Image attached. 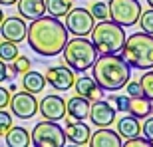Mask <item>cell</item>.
Segmentation results:
<instances>
[{
  "instance_id": "cell-1",
  "label": "cell",
  "mask_w": 153,
  "mask_h": 147,
  "mask_svg": "<svg viewBox=\"0 0 153 147\" xmlns=\"http://www.w3.org/2000/svg\"><path fill=\"white\" fill-rule=\"evenodd\" d=\"M28 46L42 58H54L62 54L64 46L68 42V30L60 22V18L54 16H38L26 30Z\"/></svg>"
},
{
  "instance_id": "cell-2",
  "label": "cell",
  "mask_w": 153,
  "mask_h": 147,
  "mask_svg": "<svg viewBox=\"0 0 153 147\" xmlns=\"http://www.w3.org/2000/svg\"><path fill=\"white\" fill-rule=\"evenodd\" d=\"M91 68H94L91 78L103 91L123 90V85L131 79L129 64L117 54H97Z\"/></svg>"
},
{
  "instance_id": "cell-3",
  "label": "cell",
  "mask_w": 153,
  "mask_h": 147,
  "mask_svg": "<svg viewBox=\"0 0 153 147\" xmlns=\"http://www.w3.org/2000/svg\"><path fill=\"white\" fill-rule=\"evenodd\" d=\"M123 60L129 68L135 70H151L153 68V36L147 32H135L125 36L123 42Z\"/></svg>"
},
{
  "instance_id": "cell-4",
  "label": "cell",
  "mask_w": 153,
  "mask_h": 147,
  "mask_svg": "<svg viewBox=\"0 0 153 147\" xmlns=\"http://www.w3.org/2000/svg\"><path fill=\"white\" fill-rule=\"evenodd\" d=\"M64 62L70 70H74L78 74H84L94 66L97 58V50L96 46L91 44V40H88L85 36H74V38L66 42L64 46Z\"/></svg>"
},
{
  "instance_id": "cell-5",
  "label": "cell",
  "mask_w": 153,
  "mask_h": 147,
  "mask_svg": "<svg viewBox=\"0 0 153 147\" xmlns=\"http://www.w3.org/2000/svg\"><path fill=\"white\" fill-rule=\"evenodd\" d=\"M91 44L96 46L97 54H119L125 42V30L123 26L111 22V20H102L100 24H94L91 28Z\"/></svg>"
},
{
  "instance_id": "cell-6",
  "label": "cell",
  "mask_w": 153,
  "mask_h": 147,
  "mask_svg": "<svg viewBox=\"0 0 153 147\" xmlns=\"http://www.w3.org/2000/svg\"><path fill=\"white\" fill-rule=\"evenodd\" d=\"M141 4L139 0H109L108 4V16L111 18V22L119 24V26H135L139 16H141Z\"/></svg>"
},
{
  "instance_id": "cell-7",
  "label": "cell",
  "mask_w": 153,
  "mask_h": 147,
  "mask_svg": "<svg viewBox=\"0 0 153 147\" xmlns=\"http://www.w3.org/2000/svg\"><path fill=\"white\" fill-rule=\"evenodd\" d=\"M30 139H32V145L36 147H64L66 145L64 129L56 121H50V119L36 123L32 133H30Z\"/></svg>"
},
{
  "instance_id": "cell-8",
  "label": "cell",
  "mask_w": 153,
  "mask_h": 147,
  "mask_svg": "<svg viewBox=\"0 0 153 147\" xmlns=\"http://www.w3.org/2000/svg\"><path fill=\"white\" fill-rule=\"evenodd\" d=\"M96 24V18L91 16V12L88 8H74L66 14V30L74 36H88Z\"/></svg>"
},
{
  "instance_id": "cell-9",
  "label": "cell",
  "mask_w": 153,
  "mask_h": 147,
  "mask_svg": "<svg viewBox=\"0 0 153 147\" xmlns=\"http://www.w3.org/2000/svg\"><path fill=\"white\" fill-rule=\"evenodd\" d=\"M8 105L12 108V115L18 119H30L38 113V99L30 91H14L10 94Z\"/></svg>"
},
{
  "instance_id": "cell-10",
  "label": "cell",
  "mask_w": 153,
  "mask_h": 147,
  "mask_svg": "<svg viewBox=\"0 0 153 147\" xmlns=\"http://www.w3.org/2000/svg\"><path fill=\"white\" fill-rule=\"evenodd\" d=\"M46 84H50L54 90L58 91H68L74 88V79H76V72L70 70L68 66H52L46 72Z\"/></svg>"
},
{
  "instance_id": "cell-11",
  "label": "cell",
  "mask_w": 153,
  "mask_h": 147,
  "mask_svg": "<svg viewBox=\"0 0 153 147\" xmlns=\"http://www.w3.org/2000/svg\"><path fill=\"white\" fill-rule=\"evenodd\" d=\"M91 125L96 127H109L115 121V108L109 105V102L103 99H94L90 103V113H88Z\"/></svg>"
},
{
  "instance_id": "cell-12",
  "label": "cell",
  "mask_w": 153,
  "mask_h": 147,
  "mask_svg": "<svg viewBox=\"0 0 153 147\" xmlns=\"http://www.w3.org/2000/svg\"><path fill=\"white\" fill-rule=\"evenodd\" d=\"M38 111L42 113L44 119L62 121V119L66 117V102H64L60 96H56V94L44 96V99L38 103Z\"/></svg>"
},
{
  "instance_id": "cell-13",
  "label": "cell",
  "mask_w": 153,
  "mask_h": 147,
  "mask_svg": "<svg viewBox=\"0 0 153 147\" xmlns=\"http://www.w3.org/2000/svg\"><path fill=\"white\" fill-rule=\"evenodd\" d=\"M26 30H28V26L22 20V16L20 18L10 16V18H4L0 22V34H2V38L8 40V42H14V44L26 40Z\"/></svg>"
},
{
  "instance_id": "cell-14",
  "label": "cell",
  "mask_w": 153,
  "mask_h": 147,
  "mask_svg": "<svg viewBox=\"0 0 153 147\" xmlns=\"http://www.w3.org/2000/svg\"><path fill=\"white\" fill-rule=\"evenodd\" d=\"M64 135H66V141L79 147V145H88L91 131H90V125L84 123V119H74V121H70L66 125Z\"/></svg>"
},
{
  "instance_id": "cell-15",
  "label": "cell",
  "mask_w": 153,
  "mask_h": 147,
  "mask_svg": "<svg viewBox=\"0 0 153 147\" xmlns=\"http://www.w3.org/2000/svg\"><path fill=\"white\" fill-rule=\"evenodd\" d=\"M121 137L117 131H111L109 127H97L96 133L90 135L88 145L91 147H121Z\"/></svg>"
},
{
  "instance_id": "cell-16",
  "label": "cell",
  "mask_w": 153,
  "mask_h": 147,
  "mask_svg": "<svg viewBox=\"0 0 153 147\" xmlns=\"http://www.w3.org/2000/svg\"><path fill=\"white\" fill-rule=\"evenodd\" d=\"M74 85H76V94L88 97L90 102L103 97V90L96 84V79L91 78V76H82V78L74 79Z\"/></svg>"
},
{
  "instance_id": "cell-17",
  "label": "cell",
  "mask_w": 153,
  "mask_h": 147,
  "mask_svg": "<svg viewBox=\"0 0 153 147\" xmlns=\"http://www.w3.org/2000/svg\"><path fill=\"white\" fill-rule=\"evenodd\" d=\"M90 99L84 96L70 97L66 102V115H70V119H88V113H90Z\"/></svg>"
},
{
  "instance_id": "cell-18",
  "label": "cell",
  "mask_w": 153,
  "mask_h": 147,
  "mask_svg": "<svg viewBox=\"0 0 153 147\" xmlns=\"http://www.w3.org/2000/svg\"><path fill=\"white\" fill-rule=\"evenodd\" d=\"M16 6L20 16L26 18V20H34V18L42 16L46 12L44 0H16Z\"/></svg>"
},
{
  "instance_id": "cell-19",
  "label": "cell",
  "mask_w": 153,
  "mask_h": 147,
  "mask_svg": "<svg viewBox=\"0 0 153 147\" xmlns=\"http://www.w3.org/2000/svg\"><path fill=\"white\" fill-rule=\"evenodd\" d=\"M6 137V145L8 147H28L32 145V139H30V133L20 125H12L10 129L4 133Z\"/></svg>"
},
{
  "instance_id": "cell-20",
  "label": "cell",
  "mask_w": 153,
  "mask_h": 147,
  "mask_svg": "<svg viewBox=\"0 0 153 147\" xmlns=\"http://www.w3.org/2000/svg\"><path fill=\"white\" fill-rule=\"evenodd\" d=\"M127 111H129L131 115H135L137 119H143V117H147V115H151L153 103H151V99H147L145 96H141V97H129Z\"/></svg>"
},
{
  "instance_id": "cell-21",
  "label": "cell",
  "mask_w": 153,
  "mask_h": 147,
  "mask_svg": "<svg viewBox=\"0 0 153 147\" xmlns=\"http://www.w3.org/2000/svg\"><path fill=\"white\" fill-rule=\"evenodd\" d=\"M139 131H141V125H139V119L135 115H123V117L117 121V133L121 137H135L139 135Z\"/></svg>"
},
{
  "instance_id": "cell-22",
  "label": "cell",
  "mask_w": 153,
  "mask_h": 147,
  "mask_svg": "<svg viewBox=\"0 0 153 147\" xmlns=\"http://www.w3.org/2000/svg\"><path fill=\"white\" fill-rule=\"evenodd\" d=\"M22 85H24V90L30 91V94H40V91L44 90V85H46V78H44V74L28 70V72L24 74Z\"/></svg>"
},
{
  "instance_id": "cell-23",
  "label": "cell",
  "mask_w": 153,
  "mask_h": 147,
  "mask_svg": "<svg viewBox=\"0 0 153 147\" xmlns=\"http://www.w3.org/2000/svg\"><path fill=\"white\" fill-rule=\"evenodd\" d=\"M44 4H46V12H48L50 16L64 18L72 10L74 2H72V0H44Z\"/></svg>"
},
{
  "instance_id": "cell-24",
  "label": "cell",
  "mask_w": 153,
  "mask_h": 147,
  "mask_svg": "<svg viewBox=\"0 0 153 147\" xmlns=\"http://www.w3.org/2000/svg\"><path fill=\"white\" fill-rule=\"evenodd\" d=\"M30 66H32V62H30L28 58L18 54V56L10 62V66H8V78L12 79L14 76H18V74H26L30 70Z\"/></svg>"
},
{
  "instance_id": "cell-25",
  "label": "cell",
  "mask_w": 153,
  "mask_h": 147,
  "mask_svg": "<svg viewBox=\"0 0 153 147\" xmlns=\"http://www.w3.org/2000/svg\"><path fill=\"white\" fill-rule=\"evenodd\" d=\"M18 54H20V52H18V46L14 44V42H8V40L0 42V60H2V62L10 64Z\"/></svg>"
},
{
  "instance_id": "cell-26",
  "label": "cell",
  "mask_w": 153,
  "mask_h": 147,
  "mask_svg": "<svg viewBox=\"0 0 153 147\" xmlns=\"http://www.w3.org/2000/svg\"><path fill=\"white\" fill-rule=\"evenodd\" d=\"M139 85H141V90H143V96L153 102V72L151 70H145V74L139 79Z\"/></svg>"
},
{
  "instance_id": "cell-27",
  "label": "cell",
  "mask_w": 153,
  "mask_h": 147,
  "mask_svg": "<svg viewBox=\"0 0 153 147\" xmlns=\"http://www.w3.org/2000/svg\"><path fill=\"white\" fill-rule=\"evenodd\" d=\"M137 22H139V26H141L143 32H147V34L153 36V8L151 10H145V12L141 10V16H139Z\"/></svg>"
},
{
  "instance_id": "cell-28",
  "label": "cell",
  "mask_w": 153,
  "mask_h": 147,
  "mask_svg": "<svg viewBox=\"0 0 153 147\" xmlns=\"http://www.w3.org/2000/svg\"><path fill=\"white\" fill-rule=\"evenodd\" d=\"M90 12H91V16L97 18V20H105L108 18V4L102 2V0H94Z\"/></svg>"
},
{
  "instance_id": "cell-29",
  "label": "cell",
  "mask_w": 153,
  "mask_h": 147,
  "mask_svg": "<svg viewBox=\"0 0 153 147\" xmlns=\"http://www.w3.org/2000/svg\"><path fill=\"white\" fill-rule=\"evenodd\" d=\"M12 127V115L4 109H0V137H4V133Z\"/></svg>"
},
{
  "instance_id": "cell-30",
  "label": "cell",
  "mask_w": 153,
  "mask_h": 147,
  "mask_svg": "<svg viewBox=\"0 0 153 147\" xmlns=\"http://www.w3.org/2000/svg\"><path fill=\"white\" fill-rule=\"evenodd\" d=\"M121 145H125V147H153V143L149 141V139H145V137L135 135V137H129V139L125 143H121Z\"/></svg>"
},
{
  "instance_id": "cell-31",
  "label": "cell",
  "mask_w": 153,
  "mask_h": 147,
  "mask_svg": "<svg viewBox=\"0 0 153 147\" xmlns=\"http://www.w3.org/2000/svg\"><path fill=\"white\" fill-rule=\"evenodd\" d=\"M123 88H125V91H127L129 97H141L143 96V90H141V85H139V82H131L129 79Z\"/></svg>"
},
{
  "instance_id": "cell-32",
  "label": "cell",
  "mask_w": 153,
  "mask_h": 147,
  "mask_svg": "<svg viewBox=\"0 0 153 147\" xmlns=\"http://www.w3.org/2000/svg\"><path fill=\"white\" fill-rule=\"evenodd\" d=\"M141 133H143L145 139H149V141L153 143V117L151 115L145 117V121H143V125H141Z\"/></svg>"
},
{
  "instance_id": "cell-33",
  "label": "cell",
  "mask_w": 153,
  "mask_h": 147,
  "mask_svg": "<svg viewBox=\"0 0 153 147\" xmlns=\"http://www.w3.org/2000/svg\"><path fill=\"white\" fill-rule=\"evenodd\" d=\"M109 102L115 103V108L119 111H127V103H129V96H109Z\"/></svg>"
},
{
  "instance_id": "cell-34",
  "label": "cell",
  "mask_w": 153,
  "mask_h": 147,
  "mask_svg": "<svg viewBox=\"0 0 153 147\" xmlns=\"http://www.w3.org/2000/svg\"><path fill=\"white\" fill-rule=\"evenodd\" d=\"M8 102H10V90L0 85V109L8 108Z\"/></svg>"
},
{
  "instance_id": "cell-35",
  "label": "cell",
  "mask_w": 153,
  "mask_h": 147,
  "mask_svg": "<svg viewBox=\"0 0 153 147\" xmlns=\"http://www.w3.org/2000/svg\"><path fill=\"white\" fill-rule=\"evenodd\" d=\"M6 79H10V78H8V66H6V62L0 60V84L6 82Z\"/></svg>"
},
{
  "instance_id": "cell-36",
  "label": "cell",
  "mask_w": 153,
  "mask_h": 147,
  "mask_svg": "<svg viewBox=\"0 0 153 147\" xmlns=\"http://www.w3.org/2000/svg\"><path fill=\"white\" fill-rule=\"evenodd\" d=\"M16 4V0H0V6H12Z\"/></svg>"
},
{
  "instance_id": "cell-37",
  "label": "cell",
  "mask_w": 153,
  "mask_h": 147,
  "mask_svg": "<svg viewBox=\"0 0 153 147\" xmlns=\"http://www.w3.org/2000/svg\"><path fill=\"white\" fill-rule=\"evenodd\" d=\"M4 20V10H0V22Z\"/></svg>"
},
{
  "instance_id": "cell-38",
  "label": "cell",
  "mask_w": 153,
  "mask_h": 147,
  "mask_svg": "<svg viewBox=\"0 0 153 147\" xmlns=\"http://www.w3.org/2000/svg\"><path fill=\"white\" fill-rule=\"evenodd\" d=\"M147 4H149V6H151V8H153V0H147Z\"/></svg>"
},
{
  "instance_id": "cell-39",
  "label": "cell",
  "mask_w": 153,
  "mask_h": 147,
  "mask_svg": "<svg viewBox=\"0 0 153 147\" xmlns=\"http://www.w3.org/2000/svg\"><path fill=\"white\" fill-rule=\"evenodd\" d=\"M91 2H94V0H91Z\"/></svg>"
}]
</instances>
